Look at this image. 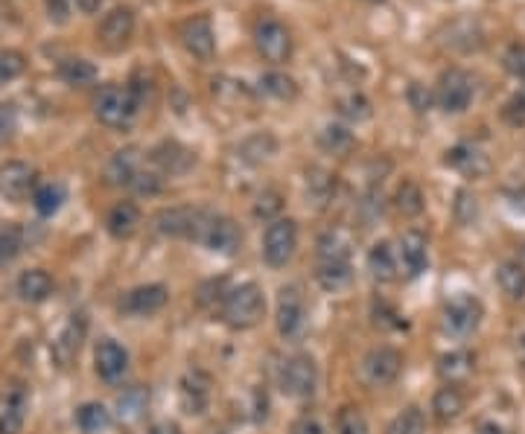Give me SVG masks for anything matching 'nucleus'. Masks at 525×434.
Listing matches in <instances>:
<instances>
[{"label":"nucleus","instance_id":"1","mask_svg":"<svg viewBox=\"0 0 525 434\" xmlns=\"http://www.w3.org/2000/svg\"><path fill=\"white\" fill-rule=\"evenodd\" d=\"M266 315V298L257 283H240L222 298V321L231 330H251Z\"/></svg>","mask_w":525,"mask_h":434},{"label":"nucleus","instance_id":"2","mask_svg":"<svg viewBox=\"0 0 525 434\" xmlns=\"http://www.w3.org/2000/svg\"><path fill=\"white\" fill-rule=\"evenodd\" d=\"M143 102L135 97V91L129 85H105L103 91L94 100V117L103 123L105 129H129L138 117Z\"/></svg>","mask_w":525,"mask_h":434},{"label":"nucleus","instance_id":"3","mask_svg":"<svg viewBox=\"0 0 525 434\" xmlns=\"http://www.w3.org/2000/svg\"><path fill=\"white\" fill-rule=\"evenodd\" d=\"M196 242H202L213 254L231 257V254H237L240 245H243V231H240V225H237L231 216H219V213L205 210L202 225H199V234H196Z\"/></svg>","mask_w":525,"mask_h":434},{"label":"nucleus","instance_id":"4","mask_svg":"<svg viewBox=\"0 0 525 434\" xmlns=\"http://www.w3.org/2000/svg\"><path fill=\"white\" fill-rule=\"evenodd\" d=\"M473 97H476V82H473V76H470L467 70L450 67V70L441 73L435 100H438V105H441L447 114H461V111H467Z\"/></svg>","mask_w":525,"mask_h":434},{"label":"nucleus","instance_id":"5","mask_svg":"<svg viewBox=\"0 0 525 434\" xmlns=\"http://www.w3.org/2000/svg\"><path fill=\"white\" fill-rule=\"evenodd\" d=\"M295 251H298V225L292 219L269 222L263 234V260L272 268H283L292 263Z\"/></svg>","mask_w":525,"mask_h":434},{"label":"nucleus","instance_id":"6","mask_svg":"<svg viewBox=\"0 0 525 434\" xmlns=\"http://www.w3.org/2000/svg\"><path fill=\"white\" fill-rule=\"evenodd\" d=\"M280 391L292 400H310L318 385V368L310 356H289L280 365Z\"/></svg>","mask_w":525,"mask_h":434},{"label":"nucleus","instance_id":"7","mask_svg":"<svg viewBox=\"0 0 525 434\" xmlns=\"http://www.w3.org/2000/svg\"><path fill=\"white\" fill-rule=\"evenodd\" d=\"M482 318H485V306L479 298H473L467 292H458L444 306V327L455 338H467V335L476 333Z\"/></svg>","mask_w":525,"mask_h":434},{"label":"nucleus","instance_id":"8","mask_svg":"<svg viewBox=\"0 0 525 434\" xmlns=\"http://www.w3.org/2000/svg\"><path fill=\"white\" fill-rule=\"evenodd\" d=\"M307 330V301L298 286H283L278 298V333L286 341H298Z\"/></svg>","mask_w":525,"mask_h":434},{"label":"nucleus","instance_id":"9","mask_svg":"<svg viewBox=\"0 0 525 434\" xmlns=\"http://www.w3.org/2000/svg\"><path fill=\"white\" fill-rule=\"evenodd\" d=\"M254 44H257V53L272 65L289 62L292 56V33L275 18H263L254 27Z\"/></svg>","mask_w":525,"mask_h":434},{"label":"nucleus","instance_id":"10","mask_svg":"<svg viewBox=\"0 0 525 434\" xmlns=\"http://www.w3.org/2000/svg\"><path fill=\"white\" fill-rule=\"evenodd\" d=\"M205 210L199 207H164L155 213L152 225L161 236H173V239H196L199 225H202Z\"/></svg>","mask_w":525,"mask_h":434},{"label":"nucleus","instance_id":"11","mask_svg":"<svg viewBox=\"0 0 525 434\" xmlns=\"http://www.w3.org/2000/svg\"><path fill=\"white\" fill-rule=\"evenodd\" d=\"M403 370V356L394 347H374L365 359H362V379L371 388H388L397 382Z\"/></svg>","mask_w":525,"mask_h":434},{"label":"nucleus","instance_id":"12","mask_svg":"<svg viewBox=\"0 0 525 434\" xmlns=\"http://www.w3.org/2000/svg\"><path fill=\"white\" fill-rule=\"evenodd\" d=\"M30 414V388L24 382H9L0 397V434H21Z\"/></svg>","mask_w":525,"mask_h":434},{"label":"nucleus","instance_id":"13","mask_svg":"<svg viewBox=\"0 0 525 434\" xmlns=\"http://www.w3.org/2000/svg\"><path fill=\"white\" fill-rule=\"evenodd\" d=\"M38 187L35 169L24 161H6L0 164V196L9 204H24Z\"/></svg>","mask_w":525,"mask_h":434},{"label":"nucleus","instance_id":"14","mask_svg":"<svg viewBox=\"0 0 525 434\" xmlns=\"http://www.w3.org/2000/svg\"><path fill=\"white\" fill-rule=\"evenodd\" d=\"M135 24H138V21H135V12H132L129 6H114V9H108L103 15L97 38H100V44H103L105 50L117 53V50H123V47L132 41Z\"/></svg>","mask_w":525,"mask_h":434},{"label":"nucleus","instance_id":"15","mask_svg":"<svg viewBox=\"0 0 525 434\" xmlns=\"http://www.w3.org/2000/svg\"><path fill=\"white\" fill-rule=\"evenodd\" d=\"M178 38L184 44V50L199 59V62H210L213 53H216V33H213V24H210L208 15H193L187 18L181 27H178Z\"/></svg>","mask_w":525,"mask_h":434},{"label":"nucleus","instance_id":"16","mask_svg":"<svg viewBox=\"0 0 525 434\" xmlns=\"http://www.w3.org/2000/svg\"><path fill=\"white\" fill-rule=\"evenodd\" d=\"M94 370L103 382H120L129 370V353L126 347H120L114 338H100L97 350H94Z\"/></svg>","mask_w":525,"mask_h":434},{"label":"nucleus","instance_id":"17","mask_svg":"<svg viewBox=\"0 0 525 434\" xmlns=\"http://www.w3.org/2000/svg\"><path fill=\"white\" fill-rule=\"evenodd\" d=\"M167 298H170L167 286H161V283H146V286H138V289L126 292V298L120 301V309H123L126 315L146 318V315H155L158 309H164Z\"/></svg>","mask_w":525,"mask_h":434},{"label":"nucleus","instance_id":"18","mask_svg":"<svg viewBox=\"0 0 525 434\" xmlns=\"http://www.w3.org/2000/svg\"><path fill=\"white\" fill-rule=\"evenodd\" d=\"M143 172V155H140L138 146H126V149H117L105 167V178L108 184L114 187H132L135 178Z\"/></svg>","mask_w":525,"mask_h":434},{"label":"nucleus","instance_id":"19","mask_svg":"<svg viewBox=\"0 0 525 434\" xmlns=\"http://www.w3.org/2000/svg\"><path fill=\"white\" fill-rule=\"evenodd\" d=\"M397 260L409 277H420L429 266V242L420 231H406L397 242Z\"/></svg>","mask_w":525,"mask_h":434},{"label":"nucleus","instance_id":"20","mask_svg":"<svg viewBox=\"0 0 525 434\" xmlns=\"http://www.w3.org/2000/svg\"><path fill=\"white\" fill-rule=\"evenodd\" d=\"M152 164L158 167L161 175H184L196 164V155L187 146L175 143V140H164L161 146L152 149Z\"/></svg>","mask_w":525,"mask_h":434},{"label":"nucleus","instance_id":"21","mask_svg":"<svg viewBox=\"0 0 525 434\" xmlns=\"http://www.w3.org/2000/svg\"><path fill=\"white\" fill-rule=\"evenodd\" d=\"M178 397H181V408H184L187 414H205V408H208L210 402L208 373H202V370H190V373L181 379V391H178Z\"/></svg>","mask_w":525,"mask_h":434},{"label":"nucleus","instance_id":"22","mask_svg":"<svg viewBox=\"0 0 525 434\" xmlns=\"http://www.w3.org/2000/svg\"><path fill=\"white\" fill-rule=\"evenodd\" d=\"M447 164L458 169L461 175H470V178H479V175H485L490 169L488 155L479 146H473V143H458L455 149H450L447 152Z\"/></svg>","mask_w":525,"mask_h":434},{"label":"nucleus","instance_id":"23","mask_svg":"<svg viewBox=\"0 0 525 434\" xmlns=\"http://www.w3.org/2000/svg\"><path fill=\"white\" fill-rule=\"evenodd\" d=\"M82 338H85V315H70L68 327L53 341V356H56V362L62 368H68L70 362H73V356L82 347Z\"/></svg>","mask_w":525,"mask_h":434},{"label":"nucleus","instance_id":"24","mask_svg":"<svg viewBox=\"0 0 525 434\" xmlns=\"http://www.w3.org/2000/svg\"><path fill=\"white\" fill-rule=\"evenodd\" d=\"M18 295L27 303H44L53 295V277L44 268H27L18 277Z\"/></svg>","mask_w":525,"mask_h":434},{"label":"nucleus","instance_id":"25","mask_svg":"<svg viewBox=\"0 0 525 434\" xmlns=\"http://www.w3.org/2000/svg\"><path fill=\"white\" fill-rule=\"evenodd\" d=\"M27 228L18 222H0V268L12 266L27 248Z\"/></svg>","mask_w":525,"mask_h":434},{"label":"nucleus","instance_id":"26","mask_svg":"<svg viewBox=\"0 0 525 434\" xmlns=\"http://www.w3.org/2000/svg\"><path fill=\"white\" fill-rule=\"evenodd\" d=\"M105 225H108V234L114 236V239H129V236H135V231H138L140 225L138 204H132V201L114 204L111 213H108V219H105Z\"/></svg>","mask_w":525,"mask_h":434},{"label":"nucleus","instance_id":"27","mask_svg":"<svg viewBox=\"0 0 525 434\" xmlns=\"http://www.w3.org/2000/svg\"><path fill=\"white\" fill-rule=\"evenodd\" d=\"M397 268H400V260H397V248L391 242H377L371 251H368V271L374 280L380 283H388L397 277Z\"/></svg>","mask_w":525,"mask_h":434},{"label":"nucleus","instance_id":"28","mask_svg":"<svg viewBox=\"0 0 525 434\" xmlns=\"http://www.w3.org/2000/svg\"><path fill=\"white\" fill-rule=\"evenodd\" d=\"M315 280L327 292H342L353 280V266H350V260H318Z\"/></svg>","mask_w":525,"mask_h":434},{"label":"nucleus","instance_id":"29","mask_svg":"<svg viewBox=\"0 0 525 434\" xmlns=\"http://www.w3.org/2000/svg\"><path fill=\"white\" fill-rule=\"evenodd\" d=\"M464 402H467L464 400V391L458 385H453V382H447L432 400V414H435L438 423H453L455 417H461Z\"/></svg>","mask_w":525,"mask_h":434},{"label":"nucleus","instance_id":"30","mask_svg":"<svg viewBox=\"0 0 525 434\" xmlns=\"http://www.w3.org/2000/svg\"><path fill=\"white\" fill-rule=\"evenodd\" d=\"M65 201H68V190H65V184H59V181H44V184L35 187L33 204L35 210H38V216H53V213H59Z\"/></svg>","mask_w":525,"mask_h":434},{"label":"nucleus","instance_id":"31","mask_svg":"<svg viewBox=\"0 0 525 434\" xmlns=\"http://www.w3.org/2000/svg\"><path fill=\"white\" fill-rule=\"evenodd\" d=\"M76 426L82 434H103L111 429V411L103 402H85L76 411Z\"/></svg>","mask_w":525,"mask_h":434},{"label":"nucleus","instance_id":"32","mask_svg":"<svg viewBox=\"0 0 525 434\" xmlns=\"http://www.w3.org/2000/svg\"><path fill=\"white\" fill-rule=\"evenodd\" d=\"M482 30H479V24L476 21H455L450 24V38H447V47H453V50H464V53H470V50H479L482 47Z\"/></svg>","mask_w":525,"mask_h":434},{"label":"nucleus","instance_id":"33","mask_svg":"<svg viewBox=\"0 0 525 434\" xmlns=\"http://www.w3.org/2000/svg\"><path fill=\"white\" fill-rule=\"evenodd\" d=\"M59 76L70 88H85V85L97 82V67L91 65L88 59H65L59 65Z\"/></svg>","mask_w":525,"mask_h":434},{"label":"nucleus","instance_id":"34","mask_svg":"<svg viewBox=\"0 0 525 434\" xmlns=\"http://www.w3.org/2000/svg\"><path fill=\"white\" fill-rule=\"evenodd\" d=\"M499 289L511 298V301H523L525 298V268L514 260V263H502L496 271Z\"/></svg>","mask_w":525,"mask_h":434},{"label":"nucleus","instance_id":"35","mask_svg":"<svg viewBox=\"0 0 525 434\" xmlns=\"http://www.w3.org/2000/svg\"><path fill=\"white\" fill-rule=\"evenodd\" d=\"M260 91L269 94V97H275V100H292L298 94V85H295L292 76L272 70V73H263L260 76Z\"/></svg>","mask_w":525,"mask_h":434},{"label":"nucleus","instance_id":"36","mask_svg":"<svg viewBox=\"0 0 525 434\" xmlns=\"http://www.w3.org/2000/svg\"><path fill=\"white\" fill-rule=\"evenodd\" d=\"M438 370H441L444 379H450L453 385H458L461 379H467V376L473 373V356H470L467 350H455V353L441 359Z\"/></svg>","mask_w":525,"mask_h":434},{"label":"nucleus","instance_id":"37","mask_svg":"<svg viewBox=\"0 0 525 434\" xmlns=\"http://www.w3.org/2000/svg\"><path fill=\"white\" fill-rule=\"evenodd\" d=\"M318 260H350V239L342 231H327L318 239Z\"/></svg>","mask_w":525,"mask_h":434},{"label":"nucleus","instance_id":"38","mask_svg":"<svg viewBox=\"0 0 525 434\" xmlns=\"http://www.w3.org/2000/svg\"><path fill=\"white\" fill-rule=\"evenodd\" d=\"M388 434H426V417H423V411H420L418 405H409L406 411H400L391 420Z\"/></svg>","mask_w":525,"mask_h":434},{"label":"nucleus","instance_id":"39","mask_svg":"<svg viewBox=\"0 0 525 434\" xmlns=\"http://www.w3.org/2000/svg\"><path fill=\"white\" fill-rule=\"evenodd\" d=\"M423 193H420V187L415 181H403L400 184V190H397V196H394V207L403 213V216H418L423 213Z\"/></svg>","mask_w":525,"mask_h":434},{"label":"nucleus","instance_id":"40","mask_svg":"<svg viewBox=\"0 0 525 434\" xmlns=\"http://www.w3.org/2000/svg\"><path fill=\"white\" fill-rule=\"evenodd\" d=\"M333 187H336V178H333L330 172H324V169H310V175H307V196H310L318 207L330 199Z\"/></svg>","mask_w":525,"mask_h":434},{"label":"nucleus","instance_id":"41","mask_svg":"<svg viewBox=\"0 0 525 434\" xmlns=\"http://www.w3.org/2000/svg\"><path fill=\"white\" fill-rule=\"evenodd\" d=\"M24 70H27V59H24V53L9 50V47H3V50H0V88H3V85H9V82H15V79H18Z\"/></svg>","mask_w":525,"mask_h":434},{"label":"nucleus","instance_id":"42","mask_svg":"<svg viewBox=\"0 0 525 434\" xmlns=\"http://www.w3.org/2000/svg\"><path fill=\"white\" fill-rule=\"evenodd\" d=\"M336 432L339 434H371L368 432V420L359 408L345 405L339 414H336Z\"/></svg>","mask_w":525,"mask_h":434},{"label":"nucleus","instance_id":"43","mask_svg":"<svg viewBox=\"0 0 525 434\" xmlns=\"http://www.w3.org/2000/svg\"><path fill=\"white\" fill-rule=\"evenodd\" d=\"M146 391L143 388H132V391H126L123 397H120V417H126V420H135L140 417V411L146 408Z\"/></svg>","mask_w":525,"mask_h":434},{"label":"nucleus","instance_id":"44","mask_svg":"<svg viewBox=\"0 0 525 434\" xmlns=\"http://www.w3.org/2000/svg\"><path fill=\"white\" fill-rule=\"evenodd\" d=\"M350 143H353V134L348 129H342V126H327L321 132V146L330 149V152H345Z\"/></svg>","mask_w":525,"mask_h":434},{"label":"nucleus","instance_id":"45","mask_svg":"<svg viewBox=\"0 0 525 434\" xmlns=\"http://www.w3.org/2000/svg\"><path fill=\"white\" fill-rule=\"evenodd\" d=\"M476 213H479L476 196L467 193V190H461V193L455 196V216H458V222H461V225H470V222L476 219Z\"/></svg>","mask_w":525,"mask_h":434},{"label":"nucleus","instance_id":"46","mask_svg":"<svg viewBox=\"0 0 525 434\" xmlns=\"http://www.w3.org/2000/svg\"><path fill=\"white\" fill-rule=\"evenodd\" d=\"M505 62V70L514 73L517 79H525V44H511L502 56Z\"/></svg>","mask_w":525,"mask_h":434},{"label":"nucleus","instance_id":"47","mask_svg":"<svg viewBox=\"0 0 525 434\" xmlns=\"http://www.w3.org/2000/svg\"><path fill=\"white\" fill-rule=\"evenodd\" d=\"M289 434H330L327 432V426H324V420L318 417V414H301L295 423H292V432Z\"/></svg>","mask_w":525,"mask_h":434},{"label":"nucleus","instance_id":"48","mask_svg":"<svg viewBox=\"0 0 525 434\" xmlns=\"http://www.w3.org/2000/svg\"><path fill=\"white\" fill-rule=\"evenodd\" d=\"M280 207H283V201L275 190H269V193H263L257 204H254V216H260V219H272L275 222V213H278Z\"/></svg>","mask_w":525,"mask_h":434},{"label":"nucleus","instance_id":"49","mask_svg":"<svg viewBox=\"0 0 525 434\" xmlns=\"http://www.w3.org/2000/svg\"><path fill=\"white\" fill-rule=\"evenodd\" d=\"M18 129V111L12 102H3L0 105V143H6Z\"/></svg>","mask_w":525,"mask_h":434},{"label":"nucleus","instance_id":"50","mask_svg":"<svg viewBox=\"0 0 525 434\" xmlns=\"http://www.w3.org/2000/svg\"><path fill=\"white\" fill-rule=\"evenodd\" d=\"M342 114L350 117V120H365L371 114V105H368V100H362L359 94H350L348 100L342 102Z\"/></svg>","mask_w":525,"mask_h":434},{"label":"nucleus","instance_id":"51","mask_svg":"<svg viewBox=\"0 0 525 434\" xmlns=\"http://www.w3.org/2000/svg\"><path fill=\"white\" fill-rule=\"evenodd\" d=\"M505 120L514 123V126H523L525 123V94H517L514 100L505 105Z\"/></svg>","mask_w":525,"mask_h":434},{"label":"nucleus","instance_id":"52","mask_svg":"<svg viewBox=\"0 0 525 434\" xmlns=\"http://www.w3.org/2000/svg\"><path fill=\"white\" fill-rule=\"evenodd\" d=\"M47 15L53 24H68L70 0H47Z\"/></svg>","mask_w":525,"mask_h":434},{"label":"nucleus","instance_id":"53","mask_svg":"<svg viewBox=\"0 0 525 434\" xmlns=\"http://www.w3.org/2000/svg\"><path fill=\"white\" fill-rule=\"evenodd\" d=\"M409 100H412V105H415L418 111H429V102H432V97H429V91L423 94V88H420V85H412V88H409Z\"/></svg>","mask_w":525,"mask_h":434},{"label":"nucleus","instance_id":"54","mask_svg":"<svg viewBox=\"0 0 525 434\" xmlns=\"http://www.w3.org/2000/svg\"><path fill=\"white\" fill-rule=\"evenodd\" d=\"M152 434H181V429H178L175 423H158V426L152 429Z\"/></svg>","mask_w":525,"mask_h":434},{"label":"nucleus","instance_id":"55","mask_svg":"<svg viewBox=\"0 0 525 434\" xmlns=\"http://www.w3.org/2000/svg\"><path fill=\"white\" fill-rule=\"evenodd\" d=\"M517 263H520V266L525 268V248H523V254H520V260H517Z\"/></svg>","mask_w":525,"mask_h":434}]
</instances>
